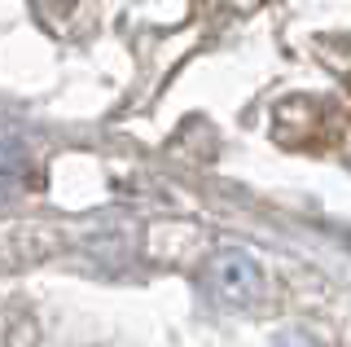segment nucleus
<instances>
[{
  "label": "nucleus",
  "mask_w": 351,
  "mask_h": 347,
  "mask_svg": "<svg viewBox=\"0 0 351 347\" xmlns=\"http://www.w3.org/2000/svg\"><path fill=\"white\" fill-rule=\"evenodd\" d=\"M206 281H211V290H215L224 303L241 308V303H250V299L259 295L263 273H259V264H255L246 251H219V255L211 259V268H206Z\"/></svg>",
  "instance_id": "1"
},
{
  "label": "nucleus",
  "mask_w": 351,
  "mask_h": 347,
  "mask_svg": "<svg viewBox=\"0 0 351 347\" xmlns=\"http://www.w3.org/2000/svg\"><path fill=\"white\" fill-rule=\"evenodd\" d=\"M285 347H312V343H307V339H290V343H285Z\"/></svg>",
  "instance_id": "2"
}]
</instances>
